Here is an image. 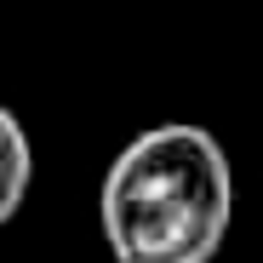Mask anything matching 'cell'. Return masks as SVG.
Returning a JSON list of instances; mask_svg holds the SVG:
<instances>
[{
    "instance_id": "6da1fadb",
    "label": "cell",
    "mask_w": 263,
    "mask_h": 263,
    "mask_svg": "<svg viewBox=\"0 0 263 263\" xmlns=\"http://www.w3.org/2000/svg\"><path fill=\"white\" fill-rule=\"evenodd\" d=\"M229 155L195 120L138 132L98 189V229L115 263H212L229 240Z\"/></svg>"
},
{
    "instance_id": "7a4b0ae2",
    "label": "cell",
    "mask_w": 263,
    "mask_h": 263,
    "mask_svg": "<svg viewBox=\"0 0 263 263\" xmlns=\"http://www.w3.org/2000/svg\"><path fill=\"white\" fill-rule=\"evenodd\" d=\"M34 183V149H29V132L23 120L0 103V223H12L23 195Z\"/></svg>"
}]
</instances>
